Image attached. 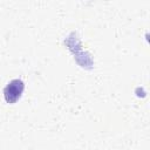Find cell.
Wrapping results in <instances>:
<instances>
[{"mask_svg":"<svg viewBox=\"0 0 150 150\" xmlns=\"http://www.w3.org/2000/svg\"><path fill=\"white\" fill-rule=\"evenodd\" d=\"M23 89H25V83L19 79H14L11 82H8V84L4 89V97L6 102L7 103L16 102L20 98Z\"/></svg>","mask_w":150,"mask_h":150,"instance_id":"1","label":"cell"}]
</instances>
